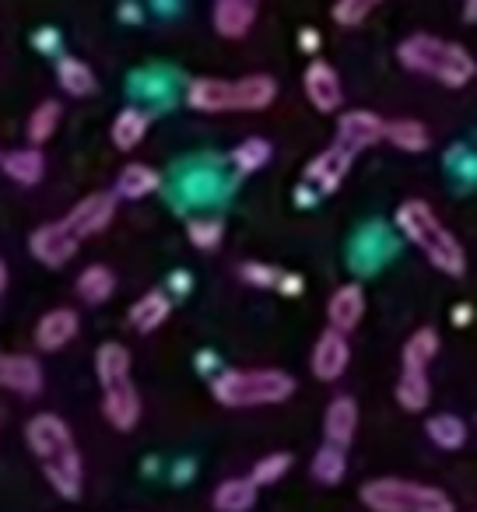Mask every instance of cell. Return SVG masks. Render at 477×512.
<instances>
[{"instance_id": "cell-1", "label": "cell", "mask_w": 477, "mask_h": 512, "mask_svg": "<svg viewBox=\"0 0 477 512\" xmlns=\"http://www.w3.org/2000/svg\"><path fill=\"white\" fill-rule=\"evenodd\" d=\"M25 439H29V449L36 453L43 477L53 484V491L60 498H67V502L81 498L85 467H81V453L74 446L71 425L60 414H36L25 425Z\"/></svg>"}, {"instance_id": "cell-2", "label": "cell", "mask_w": 477, "mask_h": 512, "mask_svg": "<svg viewBox=\"0 0 477 512\" xmlns=\"http://www.w3.org/2000/svg\"><path fill=\"white\" fill-rule=\"evenodd\" d=\"M397 228L411 239V246H418L425 253V260L439 274L449 278H463L467 271V253H463L460 239L449 232L439 221V214L425 204V200H404L397 207Z\"/></svg>"}, {"instance_id": "cell-3", "label": "cell", "mask_w": 477, "mask_h": 512, "mask_svg": "<svg viewBox=\"0 0 477 512\" xmlns=\"http://www.w3.org/2000/svg\"><path fill=\"white\" fill-rule=\"evenodd\" d=\"M278 99V81L271 74L228 78H193L186 88V106L197 113H260Z\"/></svg>"}, {"instance_id": "cell-4", "label": "cell", "mask_w": 477, "mask_h": 512, "mask_svg": "<svg viewBox=\"0 0 477 512\" xmlns=\"http://www.w3.org/2000/svg\"><path fill=\"white\" fill-rule=\"evenodd\" d=\"M397 60L411 74L432 78L446 88H463L474 81L477 64L460 43H449L442 36H428V32H414L397 46Z\"/></svg>"}, {"instance_id": "cell-5", "label": "cell", "mask_w": 477, "mask_h": 512, "mask_svg": "<svg viewBox=\"0 0 477 512\" xmlns=\"http://www.w3.org/2000/svg\"><path fill=\"white\" fill-rule=\"evenodd\" d=\"M95 372H99L106 421L116 432H130L141 421V397L130 383V351L116 341H106L95 351Z\"/></svg>"}, {"instance_id": "cell-6", "label": "cell", "mask_w": 477, "mask_h": 512, "mask_svg": "<svg viewBox=\"0 0 477 512\" xmlns=\"http://www.w3.org/2000/svg\"><path fill=\"white\" fill-rule=\"evenodd\" d=\"M221 407H274L295 393V379L281 369H232L211 383Z\"/></svg>"}, {"instance_id": "cell-7", "label": "cell", "mask_w": 477, "mask_h": 512, "mask_svg": "<svg viewBox=\"0 0 477 512\" xmlns=\"http://www.w3.org/2000/svg\"><path fill=\"white\" fill-rule=\"evenodd\" d=\"M358 498L372 512H456L453 498L442 488L407 481V477H376V481H365Z\"/></svg>"}, {"instance_id": "cell-8", "label": "cell", "mask_w": 477, "mask_h": 512, "mask_svg": "<svg viewBox=\"0 0 477 512\" xmlns=\"http://www.w3.org/2000/svg\"><path fill=\"white\" fill-rule=\"evenodd\" d=\"M113 218H116V193L95 190V193H88V197H81L78 204H74V211L60 221L71 228L74 239L85 242V239H92V235L106 232Z\"/></svg>"}, {"instance_id": "cell-9", "label": "cell", "mask_w": 477, "mask_h": 512, "mask_svg": "<svg viewBox=\"0 0 477 512\" xmlns=\"http://www.w3.org/2000/svg\"><path fill=\"white\" fill-rule=\"evenodd\" d=\"M81 242L71 235V228L64 221H50V225H39L36 232L29 235V249L39 264L46 267H64L67 260H74Z\"/></svg>"}, {"instance_id": "cell-10", "label": "cell", "mask_w": 477, "mask_h": 512, "mask_svg": "<svg viewBox=\"0 0 477 512\" xmlns=\"http://www.w3.org/2000/svg\"><path fill=\"white\" fill-rule=\"evenodd\" d=\"M302 88H306V99L313 102V109H320V113H337V109L344 106L341 74H337L327 60H313V64L306 67Z\"/></svg>"}, {"instance_id": "cell-11", "label": "cell", "mask_w": 477, "mask_h": 512, "mask_svg": "<svg viewBox=\"0 0 477 512\" xmlns=\"http://www.w3.org/2000/svg\"><path fill=\"white\" fill-rule=\"evenodd\" d=\"M383 141V120L369 109H348V113L337 120V141L344 151L358 155V151L372 148V144Z\"/></svg>"}, {"instance_id": "cell-12", "label": "cell", "mask_w": 477, "mask_h": 512, "mask_svg": "<svg viewBox=\"0 0 477 512\" xmlns=\"http://www.w3.org/2000/svg\"><path fill=\"white\" fill-rule=\"evenodd\" d=\"M348 362H351L348 334H337V330L320 334V341L313 348V362H309L313 365V376L320 383H337L344 376V369H348Z\"/></svg>"}, {"instance_id": "cell-13", "label": "cell", "mask_w": 477, "mask_h": 512, "mask_svg": "<svg viewBox=\"0 0 477 512\" xmlns=\"http://www.w3.org/2000/svg\"><path fill=\"white\" fill-rule=\"evenodd\" d=\"M351 162H355V155L344 151L341 144L320 151V155L306 165V186H316L320 193H334L337 186L344 183V176L351 172Z\"/></svg>"}, {"instance_id": "cell-14", "label": "cell", "mask_w": 477, "mask_h": 512, "mask_svg": "<svg viewBox=\"0 0 477 512\" xmlns=\"http://www.w3.org/2000/svg\"><path fill=\"white\" fill-rule=\"evenodd\" d=\"M0 386L22 397H36L43 390V369L32 355H4L0 351Z\"/></svg>"}, {"instance_id": "cell-15", "label": "cell", "mask_w": 477, "mask_h": 512, "mask_svg": "<svg viewBox=\"0 0 477 512\" xmlns=\"http://www.w3.org/2000/svg\"><path fill=\"white\" fill-rule=\"evenodd\" d=\"M365 316V292L358 285H341L327 302V320L330 330L337 334H351Z\"/></svg>"}, {"instance_id": "cell-16", "label": "cell", "mask_w": 477, "mask_h": 512, "mask_svg": "<svg viewBox=\"0 0 477 512\" xmlns=\"http://www.w3.org/2000/svg\"><path fill=\"white\" fill-rule=\"evenodd\" d=\"M257 22L253 0H214V32L221 39H243Z\"/></svg>"}, {"instance_id": "cell-17", "label": "cell", "mask_w": 477, "mask_h": 512, "mask_svg": "<svg viewBox=\"0 0 477 512\" xmlns=\"http://www.w3.org/2000/svg\"><path fill=\"white\" fill-rule=\"evenodd\" d=\"M78 334V313L74 309H50L36 327V344L39 351H60L74 341Z\"/></svg>"}, {"instance_id": "cell-18", "label": "cell", "mask_w": 477, "mask_h": 512, "mask_svg": "<svg viewBox=\"0 0 477 512\" xmlns=\"http://www.w3.org/2000/svg\"><path fill=\"white\" fill-rule=\"evenodd\" d=\"M355 428H358V404L351 397H334L327 407V414H323V435H327V442H334V446H351V439H355Z\"/></svg>"}, {"instance_id": "cell-19", "label": "cell", "mask_w": 477, "mask_h": 512, "mask_svg": "<svg viewBox=\"0 0 477 512\" xmlns=\"http://www.w3.org/2000/svg\"><path fill=\"white\" fill-rule=\"evenodd\" d=\"M172 313V299L165 292H148L141 295V299L130 306V327L137 330V334H151V330H158L165 320H169Z\"/></svg>"}, {"instance_id": "cell-20", "label": "cell", "mask_w": 477, "mask_h": 512, "mask_svg": "<svg viewBox=\"0 0 477 512\" xmlns=\"http://www.w3.org/2000/svg\"><path fill=\"white\" fill-rule=\"evenodd\" d=\"M257 484L250 477H228L214 488V509L218 512H250L257 505Z\"/></svg>"}, {"instance_id": "cell-21", "label": "cell", "mask_w": 477, "mask_h": 512, "mask_svg": "<svg viewBox=\"0 0 477 512\" xmlns=\"http://www.w3.org/2000/svg\"><path fill=\"white\" fill-rule=\"evenodd\" d=\"M0 165L8 172V179L22 186H36L46 172V158L39 148H18V151H8V155H0Z\"/></svg>"}, {"instance_id": "cell-22", "label": "cell", "mask_w": 477, "mask_h": 512, "mask_svg": "<svg viewBox=\"0 0 477 512\" xmlns=\"http://www.w3.org/2000/svg\"><path fill=\"white\" fill-rule=\"evenodd\" d=\"M158 186H162L158 169H151V165H144V162H130V165H123L120 179H116V197L141 200V197H148V193H155Z\"/></svg>"}, {"instance_id": "cell-23", "label": "cell", "mask_w": 477, "mask_h": 512, "mask_svg": "<svg viewBox=\"0 0 477 512\" xmlns=\"http://www.w3.org/2000/svg\"><path fill=\"white\" fill-rule=\"evenodd\" d=\"M383 141H390L393 148L407 151V155H421V151H428L432 137L421 120H390L383 123Z\"/></svg>"}, {"instance_id": "cell-24", "label": "cell", "mask_w": 477, "mask_h": 512, "mask_svg": "<svg viewBox=\"0 0 477 512\" xmlns=\"http://www.w3.org/2000/svg\"><path fill=\"white\" fill-rule=\"evenodd\" d=\"M57 81L67 95H74V99H88V95L95 92V85H99V81H95V71L78 57L57 60Z\"/></svg>"}, {"instance_id": "cell-25", "label": "cell", "mask_w": 477, "mask_h": 512, "mask_svg": "<svg viewBox=\"0 0 477 512\" xmlns=\"http://www.w3.org/2000/svg\"><path fill=\"white\" fill-rule=\"evenodd\" d=\"M113 292H116V274L106 264H92L78 274V295L88 306H102V302L113 299Z\"/></svg>"}, {"instance_id": "cell-26", "label": "cell", "mask_w": 477, "mask_h": 512, "mask_svg": "<svg viewBox=\"0 0 477 512\" xmlns=\"http://www.w3.org/2000/svg\"><path fill=\"white\" fill-rule=\"evenodd\" d=\"M428 400H432V383H428L425 369H404L400 372V383H397V404L404 407V411L418 414L428 407Z\"/></svg>"}, {"instance_id": "cell-27", "label": "cell", "mask_w": 477, "mask_h": 512, "mask_svg": "<svg viewBox=\"0 0 477 512\" xmlns=\"http://www.w3.org/2000/svg\"><path fill=\"white\" fill-rule=\"evenodd\" d=\"M148 123H151V116L144 113V109H134V106L123 109V113L113 120V130H109V134H113V144L120 151L137 148V144L144 141V134H148Z\"/></svg>"}, {"instance_id": "cell-28", "label": "cell", "mask_w": 477, "mask_h": 512, "mask_svg": "<svg viewBox=\"0 0 477 512\" xmlns=\"http://www.w3.org/2000/svg\"><path fill=\"white\" fill-rule=\"evenodd\" d=\"M344 470H348V449L334 446V442H327V446L316 449V456H313V477L316 481L327 484V488H334V484L344 481Z\"/></svg>"}, {"instance_id": "cell-29", "label": "cell", "mask_w": 477, "mask_h": 512, "mask_svg": "<svg viewBox=\"0 0 477 512\" xmlns=\"http://www.w3.org/2000/svg\"><path fill=\"white\" fill-rule=\"evenodd\" d=\"M439 355V334L432 327H421L407 337L404 344V369H425L432 365V358Z\"/></svg>"}, {"instance_id": "cell-30", "label": "cell", "mask_w": 477, "mask_h": 512, "mask_svg": "<svg viewBox=\"0 0 477 512\" xmlns=\"http://www.w3.org/2000/svg\"><path fill=\"white\" fill-rule=\"evenodd\" d=\"M425 432L439 449H460L467 442V421L456 418V414H432Z\"/></svg>"}, {"instance_id": "cell-31", "label": "cell", "mask_w": 477, "mask_h": 512, "mask_svg": "<svg viewBox=\"0 0 477 512\" xmlns=\"http://www.w3.org/2000/svg\"><path fill=\"white\" fill-rule=\"evenodd\" d=\"M57 127H60V102H53V99L39 102L29 116V141L46 144L53 134H57Z\"/></svg>"}, {"instance_id": "cell-32", "label": "cell", "mask_w": 477, "mask_h": 512, "mask_svg": "<svg viewBox=\"0 0 477 512\" xmlns=\"http://www.w3.org/2000/svg\"><path fill=\"white\" fill-rule=\"evenodd\" d=\"M232 162H235V169L246 172V176L264 169V165L271 162V141H264V137H246V141L232 151Z\"/></svg>"}, {"instance_id": "cell-33", "label": "cell", "mask_w": 477, "mask_h": 512, "mask_svg": "<svg viewBox=\"0 0 477 512\" xmlns=\"http://www.w3.org/2000/svg\"><path fill=\"white\" fill-rule=\"evenodd\" d=\"M379 4H383V0H337V4H334V22L344 25V29H355V25H362L365 18L379 8Z\"/></svg>"}, {"instance_id": "cell-34", "label": "cell", "mask_w": 477, "mask_h": 512, "mask_svg": "<svg viewBox=\"0 0 477 512\" xmlns=\"http://www.w3.org/2000/svg\"><path fill=\"white\" fill-rule=\"evenodd\" d=\"M186 235H190V242L197 249H218L225 228H221L218 218H193L190 225H186Z\"/></svg>"}, {"instance_id": "cell-35", "label": "cell", "mask_w": 477, "mask_h": 512, "mask_svg": "<svg viewBox=\"0 0 477 512\" xmlns=\"http://www.w3.org/2000/svg\"><path fill=\"white\" fill-rule=\"evenodd\" d=\"M288 470H292V456H288V453H271V456H264V460H257L250 481L257 484V488H260V484H274V481H281Z\"/></svg>"}, {"instance_id": "cell-36", "label": "cell", "mask_w": 477, "mask_h": 512, "mask_svg": "<svg viewBox=\"0 0 477 512\" xmlns=\"http://www.w3.org/2000/svg\"><path fill=\"white\" fill-rule=\"evenodd\" d=\"M278 278H281V274L274 271V267L253 264V260H250V264H243V281H250V285H260V288H264V285H274Z\"/></svg>"}, {"instance_id": "cell-37", "label": "cell", "mask_w": 477, "mask_h": 512, "mask_svg": "<svg viewBox=\"0 0 477 512\" xmlns=\"http://www.w3.org/2000/svg\"><path fill=\"white\" fill-rule=\"evenodd\" d=\"M32 43H36V50H43V53H57L60 32L57 29H39L36 36H32Z\"/></svg>"}, {"instance_id": "cell-38", "label": "cell", "mask_w": 477, "mask_h": 512, "mask_svg": "<svg viewBox=\"0 0 477 512\" xmlns=\"http://www.w3.org/2000/svg\"><path fill=\"white\" fill-rule=\"evenodd\" d=\"M299 46H302V53H320L323 36H320L316 29H302V32H299Z\"/></svg>"}, {"instance_id": "cell-39", "label": "cell", "mask_w": 477, "mask_h": 512, "mask_svg": "<svg viewBox=\"0 0 477 512\" xmlns=\"http://www.w3.org/2000/svg\"><path fill=\"white\" fill-rule=\"evenodd\" d=\"M463 22L467 25L477 22V0H463Z\"/></svg>"}, {"instance_id": "cell-40", "label": "cell", "mask_w": 477, "mask_h": 512, "mask_svg": "<svg viewBox=\"0 0 477 512\" xmlns=\"http://www.w3.org/2000/svg\"><path fill=\"white\" fill-rule=\"evenodd\" d=\"M278 281H281V288H285V295H299V288H302L299 278H278Z\"/></svg>"}, {"instance_id": "cell-41", "label": "cell", "mask_w": 477, "mask_h": 512, "mask_svg": "<svg viewBox=\"0 0 477 512\" xmlns=\"http://www.w3.org/2000/svg\"><path fill=\"white\" fill-rule=\"evenodd\" d=\"M127 15L130 22H137V18H141V11H137V4H127V8H120V18Z\"/></svg>"}, {"instance_id": "cell-42", "label": "cell", "mask_w": 477, "mask_h": 512, "mask_svg": "<svg viewBox=\"0 0 477 512\" xmlns=\"http://www.w3.org/2000/svg\"><path fill=\"white\" fill-rule=\"evenodd\" d=\"M8 288V267H4V260H0V292Z\"/></svg>"}, {"instance_id": "cell-43", "label": "cell", "mask_w": 477, "mask_h": 512, "mask_svg": "<svg viewBox=\"0 0 477 512\" xmlns=\"http://www.w3.org/2000/svg\"><path fill=\"white\" fill-rule=\"evenodd\" d=\"M453 316H456V323H470V320H467V316H470V309H456Z\"/></svg>"}, {"instance_id": "cell-44", "label": "cell", "mask_w": 477, "mask_h": 512, "mask_svg": "<svg viewBox=\"0 0 477 512\" xmlns=\"http://www.w3.org/2000/svg\"><path fill=\"white\" fill-rule=\"evenodd\" d=\"M253 4H260V0H253Z\"/></svg>"}]
</instances>
